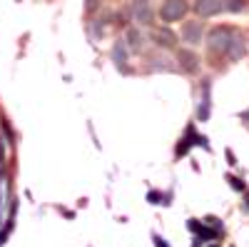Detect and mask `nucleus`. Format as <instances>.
Segmentation results:
<instances>
[{"label":"nucleus","mask_w":249,"mask_h":247,"mask_svg":"<svg viewBox=\"0 0 249 247\" xmlns=\"http://www.w3.org/2000/svg\"><path fill=\"white\" fill-rule=\"evenodd\" d=\"M237 30L232 25H214L210 33L204 35V45H207V53L214 55V57H222L227 45H230V40Z\"/></svg>","instance_id":"obj_1"},{"label":"nucleus","mask_w":249,"mask_h":247,"mask_svg":"<svg viewBox=\"0 0 249 247\" xmlns=\"http://www.w3.org/2000/svg\"><path fill=\"white\" fill-rule=\"evenodd\" d=\"M187 13H190V3H187V0H162L157 15H160V20L164 25H172V23L184 20Z\"/></svg>","instance_id":"obj_2"},{"label":"nucleus","mask_w":249,"mask_h":247,"mask_svg":"<svg viewBox=\"0 0 249 247\" xmlns=\"http://www.w3.org/2000/svg\"><path fill=\"white\" fill-rule=\"evenodd\" d=\"M150 40H152V45H157L160 50H177L179 48V35L170 25L150 28Z\"/></svg>","instance_id":"obj_3"},{"label":"nucleus","mask_w":249,"mask_h":247,"mask_svg":"<svg viewBox=\"0 0 249 247\" xmlns=\"http://www.w3.org/2000/svg\"><path fill=\"white\" fill-rule=\"evenodd\" d=\"M130 15L137 25L142 28H152L155 23V10H152V0H132L130 3Z\"/></svg>","instance_id":"obj_4"},{"label":"nucleus","mask_w":249,"mask_h":247,"mask_svg":"<svg viewBox=\"0 0 249 247\" xmlns=\"http://www.w3.org/2000/svg\"><path fill=\"white\" fill-rule=\"evenodd\" d=\"M177 63H179V70L182 73H190V75H197L202 70V63H199V57L192 48H177Z\"/></svg>","instance_id":"obj_5"},{"label":"nucleus","mask_w":249,"mask_h":247,"mask_svg":"<svg viewBox=\"0 0 249 247\" xmlns=\"http://www.w3.org/2000/svg\"><path fill=\"white\" fill-rule=\"evenodd\" d=\"M192 10L199 18H217L219 13H224V0H195Z\"/></svg>","instance_id":"obj_6"},{"label":"nucleus","mask_w":249,"mask_h":247,"mask_svg":"<svg viewBox=\"0 0 249 247\" xmlns=\"http://www.w3.org/2000/svg\"><path fill=\"white\" fill-rule=\"evenodd\" d=\"M179 38H182L190 48H195V45L204 43V25H202V23H184Z\"/></svg>","instance_id":"obj_7"},{"label":"nucleus","mask_w":249,"mask_h":247,"mask_svg":"<svg viewBox=\"0 0 249 247\" xmlns=\"http://www.w3.org/2000/svg\"><path fill=\"white\" fill-rule=\"evenodd\" d=\"M244 53H247V43H244V38H239L237 33L232 35V40H230V45H227V50H224V57L227 60H232V63H237V60H242L244 57Z\"/></svg>","instance_id":"obj_8"},{"label":"nucleus","mask_w":249,"mask_h":247,"mask_svg":"<svg viewBox=\"0 0 249 247\" xmlns=\"http://www.w3.org/2000/svg\"><path fill=\"white\" fill-rule=\"evenodd\" d=\"M112 63H115L122 73H127L130 50H127V45H124V40H115V45H112Z\"/></svg>","instance_id":"obj_9"},{"label":"nucleus","mask_w":249,"mask_h":247,"mask_svg":"<svg viewBox=\"0 0 249 247\" xmlns=\"http://www.w3.org/2000/svg\"><path fill=\"white\" fill-rule=\"evenodd\" d=\"M187 228H190V232H195L202 242H207V240H217L219 237V230H212L210 228V225H207V228H204V225L199 222V220H190V222H187Z\"/></svg>","instance_id":"obj_10"},{"label":"nucleus","mask_w":249,"mask_h":247,"mask_svg":"<svg viewBox=\"0 0 249 247\" xmlns=\"http://www.w3.org/2000/svg\"><path fill=\"white\" fill-rule=\"evenodd\" d=\"M124 45H127L130 55H135V53H140V50H142L144 38H142L140 28H127V30H124Z\"/></svg>","instance_id":"obj_11"},{"label":"nucleus","mask_w":249,"mask_h":247,"mask_svg":"<svg viewBox=\"0 0 249 247\" xmlns=\"http://www.w3.org/2000/svg\"><path fill=\"white\" fill-rule=\"evenodd\" d=\"M195 137H197V133H195V128L190 125V128H187V135L179 140V145H177V150H175V157H184V155H187V150H190V148L195 145V142H192Z\"/></svg>","instance_id":"obj_12"},{"label":"nucleus","mask_w":249,"mask_h":247,"mask_svg":"<svg viewBox=\"0 0 249 247\" xmlns=\"http://www.w3.org/2000/svg\"><path fill=\"white\" fill-rule=\"evenodd\" d=\"M210 105H212V102H210V85L204 82V88H202V102H199V110H197V117L199 120L210 117Z\"/></svg>","instance_id":"obj_13"},{"label":"nucleus","mask_w":249,"mask_h":247,"mask_svg":"<svg viewBox=\"0 0 249 247\" xmlns=\"http://www.w3.org/2000/svg\"><path fill=\"white\" fill-rule=\"evenodd\" d=\"M224 10H230V13H244L247 10V0H227Z\"/></svg>","instance_id":"obj_14"},{"label":"nucleus","mask_w":249,"mask_h":247,"mask_svg":"<svg viewBox=\"0 0 249 247\" xmlns=\"http://www.w3.org/2000/svg\"><path fill=\"white\" fill-rule=\"evenodd\" d=\"M147 200H150L152 205H170V197L162 195V192H157V190H152V192L147 195Z\"/></svg>","instance_id":"obj_15"},{"label":"nucleus","mask_w":249,"mask_h":247,"mask_svg":"<svg viewBox=\"0 0 249 247\" xmlns=\"http://www.w3.org/2000/svg\"><path fill=\"white\" fill-rule=\"evenodd\" d=\"M227 182H230V188L237 190V192H244V190H247V188H244V180H239V177H232V175H230V177H227Z\"/></svg>","instance_id":"obj_16"},{"label":"nucleus","mask_w":249,"mask_h":247,"mask_svg":"<svg viewBox=\"0 0 249 247\" xmlns=\"http://www.w3.org/2000/svg\"><path fill=\"white\" fill-rule=\"evenodd\" d=\"M0 125H3V133H5V137H8V142H10V145H13V142H15V133L10 130V122L3 117V120H0Z\"/></svg>","instance_id":"obj_17"},{"label":"nucleus","mask_w":249,"mask_h":247,"mask_svg":"<svg viewBox=\"0 0 249 247\" xmlns=\"http://www.w3.org/2000/svg\"><path fill=\"white\" fill-rule=\"evenodd\" d=\"M100 8V0H85V13H95Z\"/></svg>","instance_id":"obj_18"},{"label":"nucleus","mask_w":249,"mask_h":247,"mask_svg":"<svg viewBox=\"0 0 249 247\" xmlns=\"http://www.w3.org/2000/svg\"><path fill=\"white\" fill-rule=\"evenodd\" d=\"M207 225H210V228H214V230H219V232H222V222H219L217 217H207Z\"/></svg>","instance_id":"obj_19"},{"label":"nucleus","mask_w":249,"mask_h":247,"mask_svg":"<svg viewBox=\"0 0 249 247\" xmlns=\"http://www.w3.org/2000/svg\"><path fill=\"white\" fill-rule=\"evenodd\" d=\"M152 242H155V247H170V245L164 242V240H162L160 235H152Z\"/></svg>","instance_id":"obj_20"},{"label":"nucleus","mask_w":249,"mask_h":247,"mask_svg":"<svg viewBox=\"0 0 249 247\" xmlns=\"http://www.w3.org/2000/svg\"><path fill=\"white\" fill-rule=\"evenodd\" d=\"M227 157H230V165H237V157L232 155V150H227Z\"/></svg>","instance_id":"obj_21"},{"label":"nucleus","mask_w":249,"mask_h":247,"mask_svg":"<svg viewBox=\"0 0 249 247\" xmlns=\"http://www.w3.org/2000/svg\"><path fill=\"white\" fill-rule=\"evenodd\" d=\"M242 117H244V120H249V110H247V113H244V115H242Z\"/></svg>","instance_id":"obj_22"},{"label":"nucleus","mask_w":249,"mask_h":247,"mask_svg":"<svg viewBox=\"0 0 249 247\" xmlns=\"http://www.w3.org/2000/svg\"><path fill=\"white\" fill-rule=\"evenodd\" d=\"M210 247H219V245H217V242H212V245H210Z\"/></svg>","instance_id":"obj_23"},{"label":"nucleus","mask_w":249,"mask_h":247,"mask_svg":"<svg viewBox=\"0 0 249 247\" xmlns=\"http://www.w3.org/2000/svg\"><path fill=\"white\" fill-rule=\"evenodd\" d=\"M247 205H249V195H247Z\"/></svg>","instance_id":"obj_24"}]
</instances>
